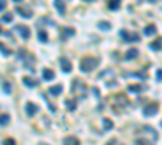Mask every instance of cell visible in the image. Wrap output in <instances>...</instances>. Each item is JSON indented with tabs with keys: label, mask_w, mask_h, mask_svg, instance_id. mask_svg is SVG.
<instances>
[{
	"label": "cell",
	"mask_w": 162,
	"mask_h": 145,
	"mask_svg": "<svg viewBox=\"0 0 162 145\" xmlns=\"http://www.w3.org/2000/svg\"><path fill=\"white\" fill-rule=\"evenodd\" d=\"M97 61H99L97 58H92V56L83 58V60H81V65H80V70H81L83 73H91L92 70H96V66L99 65Z\"/></svg>",
	"instance_id": "cell-1"
},
{
	"label": "cell",
	"mask_w": 162,
	"mask_h": 145,
	"mask_svg": "<svg viewBox=\"0 0 162 145\" xmlns=\"http://www.w3.org/2000/svg\"><path fill=\"white\" fill-rule=\"evenodd\" d=\"M157 111H159V105L156 102H151V103H148L144 108H143V114H144V116H154Z\"/></svg>",
	"instance_id": "cell-2"
},
{
	"label": "cell",
	"mask_w": 162,
	"mask_h": 145,
	"mask_svg": "<svg viewBox=\"0 0 162 145\" xmlns=\"http://www.w3.org/2000/svg\"><path fill=\"white\" fill-rule=\"evenodd\" d=\"M120 37L125 42H139V36L138 34L128 32V31H125V29H122V31H120Z\"/></svg>",
	"instance_id": "cell-3"
},
{
	"label": "cell",
	"mask_w": 162,
	"mask_h": 145,
	"mask_svg": "<svg viewBox=\"0 0 162 145\" xmlns=\"http://www.w3.org/2000/svg\"><path fill=\"white\" fill-rule=\"evenodd\" d=\"M24 110H26V114L29 116V118H33V116H36L37 113H39V106H37L34 102H28L26 106H24Z\"/></svg>",
	"instance_id": "cell-4"
},
{
	"label": "cell",
	"mask_w": 162,
	"mask_h": 145,
	"mask_svg": "<svg viewBox=\"0 0 162 145\" xmlns=\"http://www.w3.org/2000/svg\"><path fill=\"white\" fill-rule=\"evenodd\" d=\"M138 134H148V135H151L152 142H156V140H157V137H159L157 132H156L154 129H152L151 126H143L141 129H138Z\"/></svg>",
	"instance_id": "cell-5"
},
{
	"label": "cell",
	"mask_w": 162,
	"mask_h": 145,
	"mask_svg": "<svg viewBox=\"0 0 162 145\" xmlns=\"http://www.w3.org/2000/svg\"><path fill=\"white\" fill-rule=\"evenodd\" d=\"M16 31L21 34V37L24 39V41H28V39L31 37V31H29V27H26V26H23V24H16Z\"/></svg>",
	"instance_id": "cell-6"
},
{
	"label": "cell",
	"mask_w": 162,
	"mask_h": 145,
	"mask_svg": "<svg viewBox=\"0 0 162 145\" xmlns=\"http://www.w3.org/2000/svg\"><path fill=\"white\" fill-rule=\"evenodd\" d=\"M42 77H44V81H52L55 77L54 70H50V68H44L42 70Z\"/></svg>",
	"instance_id": "cell-7"
},
{
	"label": "cell",
	"mask_w": 162,
	"mask_h": 145,
	"mask_svg": "<svg viewBox=\"0 0 162 145\" xmlns=\"http://www.w3.org/2000/svg\"><path fill=\"white\" fill-rule=\"evenodd\" d=\"M16 12H18V15H20L21 18H28V19H29V18H33V12H31V10L29 8H16Z\"/></svg>",
	"instance_id": "cell-8"
},
{
	"label": "cell",
	"mask_w": 162,
	"mask_h": 145,
	"mask_svg": "<svg viewBox=\"0 0 162 145\" xmlns=\"http://www.w3.org/2000/svg\"><path fill=\"white\" fill-rule=\"evenodd\" d=\"M60 66H62V71L63 73H71V70H73L71 63L68 60H65V58H62V60H60Z\"/></svg>",
	"instance_id": "cell-9"
},
{
	"label": "cell",
	"mask_w": 162,
	"mask_h": 145,
	"mask_svg": "<svg viewBox=\"0 0 162 145\" xmlns=\"http://www.w3.org/2000/svg\"><path fill=\"white\" fill-rule=\"evenodd\" d=\"M54 5L57 8V12H59L60 15H63L66 12V8H65V3H63V0H54Z\"/></svg>",
	"instance_id": "cell-10"
},
{
	"label": "cell",
	"mask_w": 162,
	"mask_h": 145,
	"mask_svg": "<svg viewBox=\"0 0 162 145\" xmlns=\"http://www.w3.org/2000/svg\"><path fill=\"white\" fill-rule=\"evenodd\" d=\"M149 48H152V50H162V37H157L154 42H151Z\"/></svg>",
	"instance_id": "cell-11"
},
{
	"label": "cell",
	"mask_w": 162,
	"mask_h": 145,
	"mask_svg": "<svg viewBox=\"0 0 162 145\" xmlns=\"http://www.w3.org/2000/svg\"><path fill=\"white\" fill-rule=\"evenodd\" d=\"M23 84H24V85H28V87H36L39 82H37L36 79H33V77L26 76V77H23Z\"/></svg>",
	"instance_id": "cell-12"
},
{
	"label": "cell",
	"mask_w": 162,
	"mask_h": 145,
	"mask_svg": "<svg viewBox=\"0 0 162 145\" xmlns=\"http://www.w3.org/2000/svg\"><path fill=\"white\" fill-rule=\"evenodd\" d=\"M138 55H139L138 48H130V50L127 52V55H125V58H127V60H135Z\"/></svg>",
	"instance_id": "cell-13"
},
{
	"label": "cell",
	"mask_w": 162,
	"mask_h": 145,
	"mask_svg": "<svg viewBox=\"0 0 162 145\" xmlns=\"http://www.w3.org/2000/svg\"><path fill=\"white\" fill-rule=\"evenodd\" d=\"M62 89H63V87H62L60 84H59V85H54V87H50V89H49V94L54 95V97H57V95L62 94Z\"/></svg>",
	"instance_id": "cell-14"
},
{
	"label": "cell",
	"mask_w": 162,
	"mask_h": 145,
	"mask_svg": "<svg viewBox=\"0 0 162 145\" xmlns=\"http://www.w3.org/2000/svg\"><path fill=\"white\" fill-rule=\"evenodd\" d=\"M144 89H146L144 85H138V84L128 85V90H130V92H135V94H138V92H141V90H144Z\"/></svg>",
	"instance_id": "cell-15"
},
{
	"label": "cell",
	"mask_w": 162,
	"mask_h": 145,
	"mask_svg": "<svg viewBox=\"0 0 162 145\" xmlns=\"http://www.w3.org/2000/svg\"><path fill=\"white\" fill-rule=\"evenodd\" d=\"M156 31H157L156 24H149V26H146V27H144V34H146V36H152V34H156Z\"/></svg>",
	"instance_id": "cell-16"
},
{
	"label": "cell",
	"mask_w": 162,
	"mask_h": 145,
	"mask_svg": "<svg viewBox=\"0 0 162 145\" xmlns=\"http://www.w3.org/2000/svg\"><path fill=\"white\" fill-rule=\"evenodd\" d=\"M63 145H81V143H80V140L76 137H66L63 140Z\"/></svg>",
	"instance_id": "cell-17"
},
{
	"label": "cell",
	"mask_w": 162,
	"mask_h": 145,
	"mask_svg": "<svg viewBox=\"0 0 162 145\" xmlns=\"http://www.w3.org/2000/svg\"><path fill=\"white\" fill-rule=\"evenodd\" d=\"M75 29L73 27H63L62 29V34H63V37H70V36H75Z\"/></svg>",
	"instance_id": "cell-18"
},
{
	"label": "cell",
	"mask_w": 162,
	"mask_h": 145,
	"mask_svg": "<svg viewBox=\"0 0 162 145\" xmlns=\"http://www.w3.org/2000/svg\"><path fill=\"white\" fill-rule=\"evenodd\" d=\"M120 5H122V0H110L109 2V8L110 10H118Z\"/></svg>",
	"instance_id": "cell-19"
},
{
	"label": "cell",
	"mask_w": 162,
	"mask_h": 145,
	"mask_svg": "<svg viewBox=\"0 0 162 145\" xmlns=\"http://www.w3.org/2000/svg\"><path fill=\"white\" fill-rule=\"evenodd\" d=\"M102 124H104V129H106V131H110V129L113 128V123H112V121H110L109 118H104Z\"/></svg>",
	"instance_id": "cell-20"
},
{
	"label": "cell",
	"mask_w": 162,
	"mask_h": 145,
	"mask_svg": "<svg viewBox=\"0 0 162 145\" xmlns=\"http://www.w3.org/2000/svg\"><path fill=\"white\" fill-rule=\"evenodd\" d=\"M0 52H2L5 56H10L12 55V52H10V48H8L5 44H2V42H0Z\"/></svg>",
	"instance_id": "cell-21"
},
{
	"label": "cell",
	"mask_w": 162,
	"mask_h": 145,
	"mask_svg": "<svg viewBox=\"0 0 162 145\" xmlns=\"http://www.w3.org/2000/svg\"><path fill=\"white\" fill-rule=\"evenodd\" d=\"M37 39H39L41 42H44V44H45L47 41H49V39H47V32H45V31H42V29H41L39 32H37Z\"/></svg>",
	"instance_id": "cell-22"
},
{
	"label": "cell",
	"mask_w": 162,
	"mask_h": 145,
	"mask_svg": "<svg viewBox=\"0 0 162 145\" xmlns=\"http://www.w3.org/2000/svg\"><path fill=\"white\" fill-rule=\"evenodd\" d=\"M135 145H152V142L143 137V139H136V140H135Z\"/></svg>",
	"instance_id": "cell-23"
},
{
	"label": "cell",
	"mask_w": 162,
	"mask_h": 145,
	"mask_svg": "<svg viewBox=\"0 0 162 145\" xmlns=\"http://www.w3.org/2000/svg\"><path fill=\"white\" fill-rule=\"evenodd\" d=\"M10 123V116L8 114H0V126H5Z\"/></svg>",
	"instance_id": "cell-24"
},
{
	"label": "cell",
	"mask_w": 162,
	"mask_h": 145,
	"mask_svg": "<svg viewBox=\"0 0 162 145\" xmlns=\"http://www.w3.org/2000/svg\"><path fill=\"white\" fill-rule=\"evenodd\" d=\"M65 105H66V108H68L70 111L76 110V102H75V100H66V102H65Z\"/></svg>",
	"instance_id": "cell-25"
},
{
	"label": "cell",
	"mask_w": 162,
	"mask_h": 145,
	"mask_svg": "<svg viewBox=\"0 0 162 145\" xmlns=\"http://www.w3.org/2000/svg\"><path fill=\"white\" fill-rule=\"evenodd\" d=\"M12 19H13V13H5V15L2 16V21H3V23H10Z\"/></svg>",
	"instance_id": "cell-26"
},
{
	"label": "cell",
	"mask_w": 162,
	"mask_h": 145,
	"mask_svg": "<svg viewBox=\"0 0 162 145\" xmlns=\"http://www.w3.org/2000/svg\"><path fill=\"white\" fill-rule=\"evenodd\" d=\"M99 27L101 29H104V31H110V23H107V21H104V23H99Z\"/></svg>",
	"instance_id": "cell-27"
},
{
	"label": "cell",
	"mask_w": 162,
	"mask_h": 145,
	"mask_svg": "<svg viewBox=\"0 0 162 145\" xmlns=\"http://www.w3.org/2000/svg\"><path fill=\"white\" fill-rule=\"evenodd\" d=\"M130 76H135V77H139V79H146V74L144 73H130Z\"/></svg>",
	"instance_id": "cell-28"
},
{
	"label": "cell",
	"mask_w": 162,
	"mask_h": 145,
	"mask_svg": "<svg viewBox=\"0 0 162 145\" xmlns=\"http://www.w3.org/2000/svg\"><path fill=\"white\" fill-rule=\"evenodd\" d=\"M3 90H5V94H10V92H12V85H10V82H3Z\"/></svg>",
	"instance_id": "cell-29"
},
{
	"label": "cell",
	"mask_w": 162,
	"mask_h": 145,
	"mask_svg": "<svg viewBox=\"0 0 162 145\" xmlns=\"http://www.w3.org/2000/svg\"><path fill=\"white\" fill-rule=\"evenodd\" d=\"M2 145H16V143H15L13 139H5V140L2 142Z\"/></svg>",
	"instance_id": "cell-30"
},
{
	"label": "cell",
	"mask_w": 162,
	"mask_h": 145,
	"mask_svg": "<svg viewBox=\"0 0 162 145\" xmlns=\"http://www.w3.org/2000/svg\"><path fill=\"white\" fill-rule=\"evenodd\" d=\"M7 8V0H0V12H3Z\"/></svg>",
	"instance_id": "cell-31"
},
{
	"label": "cell",
	"mask_w": 162,
	"mask_h": 145,
	"mask_svg": "<svg viewBox=\"0 0 162 145\" xmlns=\"http://www.w3.org/2000/svg\"><path fill=\"white\" fill-rule=\"evenodd\" d=\"M157 81H162V70L157 71Z\"/></svg>",
	"instance_id": "cell-32"
},
{
	"label": "cell",
	"mask_w": 162,
	"mask_h": 145,
	"mask_svg": "<svg viewBox=\"0 0 162 145\" xmlns=\"http://www.w3.org/2000/svg\"><path fill=\"white\" fill-rule=\"evenodd\" d=\"M115 143H117V140H115V139H110L107 145H115Z\"/></svg>",
	"instance_id": "cell-33"
},
{
	"label": "cell",
	"mask_w": 162,
	"mask_h": 145,
	"mask_svg": "<svg viewBox=\"0 0 162 145\" xmlns=\"http://www.w3.org/2000/svg\"><path fill=\"white\" fill-rule=\"evenodd\" d=\"M13 2H16V3H20V2H21V0H13Z\"/></svg>",
	"instance_id": "cell-34"
},
{
	"label": "cell",
	"mask_w": 162,
	"mask_h": 145,
	"mask_svg": "<svg viewBox=\"0 0 162 145\" xmlns=\"http://www.w3.org/2000/svg\"><path fill=\"white\" fill-rule=\"evenodd\" d=\"M149 2H151V3H154V2H156V0H149Z\"/></svg>",
	"instance_id": "cell-35"
},
{
	"label": "cell",
	"mask_w": 162,
	"mask_h": 145,
	"mask_svg": "<svg viewBox=\"0 0 162 145\" xmlns=\"http://www.w3.org/2000/svg\"><path fill=\"white\" fill-rule=\"evenodd\" d=\"M39 145H49V143H44V142H42V143H39Z\"/></svg>",
	"instance_id": "cell-36"
},
{
	"label": "cell",
	"mask_w": 162,
	"mask_h": 145,
	"mask_svg": "<svg viewBox=\"0 0 162 145\" xmlns=\"http://www.w3.org/2000/svg\"><path fill=\"white\" fill-rule=\"evenodd\" d=\"M88 2H89V0H88Z\"/></svg>",
	"instance_id": "cell-37"
}]
</instances>
